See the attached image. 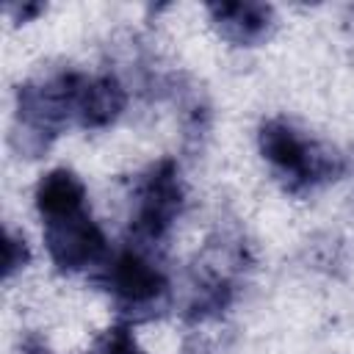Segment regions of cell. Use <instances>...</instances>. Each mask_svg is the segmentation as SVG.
Here are the masks:
<instances>
[{"instance_id": "6da1fadb", "label": "cell", "mask_w": 354, "mask_h": 354, "mask_svg": "<svg viewBox=\"0 0 354 354\" xmlns=\"http://www.w3.org/2000/svg\"><path fill=\"white\" fill-rule=\"evenodd\" d=\"M260 149L293 185H313L337 171L332 155L318 152L282 119H271L260 127Z\"/></svg>"}, {"instance_id": "7a4b0ae2", "label": "cell", "mask_w": 354, "mask_h": 354, "mask_svg": "<svg viewBox=\"0 0 354 354\" xmlns=\"http://www.w3.org/2000/svg\"><path fill=\"white\" fill-rule=\"evenodd\" d=\"M44 243L58 268L77 271L105 257V235L86 210L44 221Z\"/></svg>"}, {"instance_id": "3957f363", "label": "cell", "mask_w": 354, "mask_h": 354, "mask_svg": "<svg viewBox=\"0 0 354 354\" xmlns=\"http://www.w3.org/2000/svg\"><path fill=\"white\" fill-rule=\"evenodd\" d=\"M183 191L177 180V169L171 160H160L138 188V210L133 218L136 235L147 241H158L171 227L174 216L180 213Z\"/></svg>"}, {"instance_id": "277c9868", "label": "cell", "mask_w": 354, "mask_h": 354, "mask_svg": "<svg viewBox=\"0 0 354 354\" xmlns=\"http://www.w3.org/2000/svg\"><path fill=\"white\" fill-rule=\"evenodd\" d=\"M108 290L130 307H147L163 299L166 293V277L138 252L127 249L113 257L108 268Z\"/></svg>"}, {"instance_id": "5b68a950", "label": "cell", "mask_w": 354, "mask_h": 354, "mask_svg": "<svg viewBox=\"0 0 354 354\" xmlns=\"http://www.w3.org/2000/svg\"><path fill=\"white\" fill-rule=\"evenodd\" d=\"M210 14L218 33L235 44H254L271 28V8L263 3H213Z\"/></svg>"}, {"instance_id": "8992f818", "label": "cell", "mask_w": 354, "mask_h": 354, "mask_svg": "<svg viewBox=\"0 0 354 354\" xmlns=\"http://www.w3.org/2000/svg\"><path fill=\"white\" fill-rule=\"evenodd\" d=\"M122 108H124V88L119 86L116 77L105 75V77L83 80L75 116L80 127H105L122 113Z\"/></svg>"}, {"instance_id": "52a82bcc", "label": "cell", "mask_w": 354, "mask_h": 354, "mask_svg": "<svg viewBox=\"0 0 354 354\" xmlns=\"http://www.w3.org/2000/svg\"><path fill=\"white\" fill-rule=\"evenodd\" d=\"M83 202H86V188L66 169H53L36 185V207L44 221L75 216L83 210Z\"/></svg>"}, {"instance_id": "ba28073f", "label": "cell", "mask_w": 354, "mask_h": 354, "mask_svg": "<svg viewBox=\"0 0 354 354\" xmlns=\"http://www.w3.org/2000/svg\"><path fill=\"white\" fill-rule=\"evenodd\" d=\"M30 260V252H28V243L25 238H14L11 232L6 235V243H3V271L6 277H11L17 268H22L25 263Z\"/></svg>"}, {"instance_id": "9c48e42d", "label": "cell", "mask_w": 354, "mask_h": 354, "mask_svg": "<svg viewBox=\"0 0 354 354\" xmlns=\"http://www.w3.org/2000/svg\"><path fill=\"white\" fill-rule=\"evenodd\" d=\"M97 354H141V351H138L136 340L130 337L127 326H113L105 335V340H102V346H100Z\"/></svg>"}]
</instances>
